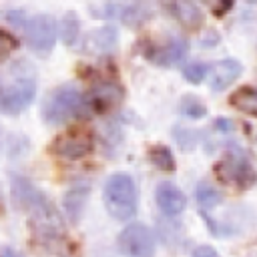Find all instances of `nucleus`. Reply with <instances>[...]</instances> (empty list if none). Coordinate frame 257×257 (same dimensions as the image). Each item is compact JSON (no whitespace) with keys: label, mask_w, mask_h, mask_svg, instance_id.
<instances>
[{"label":"nucleus","mask_w":257,"mask_h":257,"mask_svg":"<svg viewBox=\"0 0 257 257\" xmlns=\"http://www.w3.org/2000/svg\"><path fill=\"white\" fill-rule=\"evenodd\" d=\"M102 199H104V207L110 217L118 221H128L137 213V205H139L137 185L133 177L126 173L110 175L104 183Z\"/></svg>","instance_id":"nucleus-1"},{"label":"nucleus","mask_w":257,"mask_h":257,"mask_svg":"<svg viewBox=\"0 0 257 257\" xmlns=\"http://www.w3.org/2000/svg\"><path fill=\"white\" fill-rule=\"evenodd\" d=\"M84 104L82 94L74 84H62L54 88L44 104H42V118L50 124H62L68 118H72Z\"/></svg>","instance_id":"nucleus-2"},{"label":"nucleus","mask_w":257,"mask_h":257,"mask_svg":"<svg viewBox=\"0 0 257 257\" xmlns=\"http://www.w3.org/2000/svg\"><path fill=\"white\" fill-rule=\"evenodd\" d=\"M215 175L225 185H231L237 189H247L257 181V175H255L249 159L237 149L225 153V157L215 165Z\"/></svg>","instance_id":"nucleus-3"},{"label":"nucleus","mask_w":257,"mask_h":257,"mask_svg":"<svg viewBox=\"0 0 257 257\" xmlns=\"http://www.w3.org/2000/svg\"><path fill=\"white\" fill-rule=\"evenodd\" d=\"M118 249L124 257H155V235L147 225L133 223L120 231Z\"/></svg>","instance_id":"nucleus-4"},{"label":"nucleus","mask_w":257,"mask_h":257,"mask_svg":"<svg viewBox=\"0 0 257 257\" xmlns=\"http://www.w3.org/2000/svg\"><path fill=\"white\" fill-rule=\"evenodd\" d=\"M26 70H28V68H26ZM26 70L16 76V80L12 82V86H10L8 90L2 92L0 108H2L4 112H8V114H18V112H22V110L34 100L36 82H34L32 72L26 74Z\"/></svg>","instance_id":"nucleus-5"},{"label":"nucleus","mask_w":257,"mask_h":257,"mask_svg":"<svg viewBox=\"0 0 257 257\" xmlns=\"http://www.w3.org/2000/svg\"><path fill=\"white\" fill-rule=\"evenodd\" d=\"M24 32H26L28 46L38 54H46L50 52L56 40V22L48 14H38L26 20Z\"/></svg>","instance_id":"nucleus-6"},{"label":"nucleus","mask_w":257,"mask_h":257,"mask_svg":"<svg viewBox=\"0 0 257 257\" xmlns=\"http://www.w3.org/2000/svg\"><path fill=\"white\" fill-rule=\"evenodd\" d=\"M122 96H124V90H122V86L118 82H114V80H102V82L92 84V88L86 92L84 106L90 108L92 112L104 114V112L114 110L122 102Z\"/></svg>","instance_id":"nucleus-7"},{"label":"nucleus","mask_w":257,"mask_h":257,"mask_svg":"<svg viewBox=\"0 0 257 257\" xmlns=\"http://www.w3.org/2000/svg\"><path fill=\"white\" fill-rule=\"evenodd\" d=\"M52 153L64 159H80L92 151V135L86 128H70L52 141Z\"/></svg>","instance_id":"nucleus-8"},{"label":"nucleus","mask_w":257,"mask_h":257,"mask_svg":"<svg viewBox=\"0 0 257 257\" xmlns=\"http://www.w3.org/2000/svg\"><path fill=\"white\" fill-rule=\"evenodd\" d=\"M10 187H12V199H14L16 207L22 209V211H28L30 213L34 207H38L46 199L42 195V191H38L28 179H24L20 175H12Z\"/></svg>","instance_id":"nucleus-9"},{"label":"nucleus","mask_w":257,"mask_h":257,"mask_svg":"<svg viewBox=\"0 0 257 257\" xmlns=\"http://www.w3.org/2000/svg\"><path fill=\"white\" fill-rule=\"evenodd\" d=\"M155 201H157L159 209H161L165 215H169V217H175V215L183 213V209L187 207V197H185V193H183L177 185H173V183H169V181H163V183L157 185Z\"/></svg>","instance_id":"nucleus-10"},{"label":"nucleus","mask_w":257,"mask_h":257,"mask_svg":"<svg viewBox=\"0 0 257 257\" xmlns=\"http://www.w3.org/2000/svg\"><path fill=\"white\" fill-rule=\"evenodd\" d=\"M243 66L239 60L235 58H225V60H219L211 66L209 70V84L213 90H223L227 88L233 80H237V76L241 74Z\"/></svg>","instance_id":"nucleus-11"},{"label":"nucleus","mask_w":257,"mask_h":257,"mask_svg":"<svg viewBox=\"0 0 257 257\" xmlns=\"http://www.w3.org/2000/svg\"><path fill=\"white\" fill-rule=\"evenodd\" d=\"M187 48H189V44H187L185 38H181V36L169 38L165 44H161L155 50V54H151V58L161 66H173V64H177L185 58Z\"/></svg>","instance_id":"nucleus-12"},{"label":"nucleus","mask_w":257,"mask_h":257,"mask_svg":"<svg viewBox=\"0 0 257 257\" xmlns=\"http://www.w3.org/2000/svg\"><path fill=\"white\" fill-rule=\"evenodd\" d=\"M88 193H90V187L88 185H74L72 189L66 191L64 195V213L68 215V219L72 223H76L82 215V209L88 201Z\"/></svg>","instance_id":"nucleus-13"},{"label":"nucleus","mask_w":257,"mask_h":257,"mask_svg":"<svg viewBox=\"0 0 257 257\" xmlns=\"http://www.w3.org/2000/svg\"><path fill=\"white\" fill-rule=\"evenodd\" d=\"M114 44H116V30L112 26H104V28L92 30L84 38V50L86 52H92V54L108 52Z\"/></svg>","instance_id":"nucleus-14"},{"label":"nucleus","mask_w":257,"mask_h":257,"mask_svg":"<svg viewBox=\"0 0 257 257\" xmlns=\"http://www.w3.org/2000/svg\"><path fill=\"white\" fill-rule=\"evenodd\" d=\"M173 16L183 22L187 28H199L201 22H203V12L199 10V6L191 4V2H177V4H171L169 6Z\"/></svg>","instance_id":"nucleus-15"},{"label":"nucleus","mask_w":257,"mask_h":257,"mask_svg":"<svg viewBox=\"0 0 257 257\" xmlns=\"http://www.w3.org/2000/svg\"><path fill=\"white\" fill-rule=\"evenodd\" d=\"M231 104L251 116H257V90L253 86H241L239 90L233 92L231 96Z\"/></svg>","instance_id":"nucleus-16"},{"label":"nucleus","mask_w":257,"mask_h":257,"mask_svg":"<svg viewBox=\"0 0 257 257\" xmlns=\"http://www.w3.org/2000/svg\"><path fill=\"white\" fill-rule=\"evenodd\" d=\"M195 197H197L199 207H203V209H213V207H217V205L223 201L221 191H219L215 185H211L209 181H201V183L197 185Z\"/></svg>","instance_id":"nucleus-17"},{"label":"nucleus","mask_w":257,"mask_h":257,"mask_svg":"<svg viewBox=\"0 0 257 257\" xmlns=\"http://www.w3.org/2000/svg\"><path fill=\"white\" fill-rule=\"evenodd\" d=\"M149 161L161 171H167V173L175 171V157L165 145H153L149 149Z\"/></svg>","instance_id":"nucleus-18"},{"label":"nucleus","mask_w":257,"mask_h":257,"mask_svg":"<svg viewBox=\"0 0 257 257\" xmlns=\"http://www.w3.org/2000/svg\"><path fill=\"white\" fill-rule=\"evenodd\" d=\"M179 108H181V112H183L185 116H189V118H203V116L207 114L205 102H203L199 96H195V94H185V96L181 98V102H179Z\"/></svg>","instance_id":"nucleus-19"},{"label":"nucleus","mask_w":257,"mask_h":257,"mask_svg":"<svg viewBox=\"0 0 257 257\" xmlns=\"http://www.w3.org/2000/svg\"><path fill=\"white\" fill-rule=\"evenodd\" d=\"M78 30H80V26H78L76 14L74 12H66L64 18H62V22H60V34H62V40H64L66 46H72L76 42Z\"/></svg>","instance_id":"nucleus-20"},{"label":"nucleus","mask_w":257,"mask_h":257,"mask_svg":"<svg viewBox=\"0 0 257 257\" xmlns=\"http://www.w3.org/2000/svg\"><path fill=\"white\" fill-rule=\"evenodd\" d=\"M207 74H209V66L203 62H191L183 68V76L193 84H199L201 80H205Z\"/></svg>","instance_id":"nucleus-21"},{"label":"nucleus","mask_w":257,"mask_h":257,"mask_svg":"<svg viewBox=\"0 0 257 257\" xmlns=\"http://www.w3.org/2000/svg\"><path fill=\"white\" fill-rule=\"evenodd\" d=\"M173 137L177 139V143L181 145V149H183V151H191V149H195L197 133H193L191 128H187V126H175Z\"/></svg>","instance_id":"nucleus-22"},{"label":"nucleus","mask_w":257,"mask_h":257,"mask_svg":"<svg viewBox=\"0 0 257 257\" xmlns=\"http://www.w3.org/2000/svg\"><path fill=\"white\" fill-rule=\"evenodd\" d=\"M16 46H18L16 38H14L12 34H8V32L0 30V58L8 56V52H12Z\"/></svg>","instance_id":"nucleus-23"},{"label":"nucleus","mask_w":257,"mask_h":257,"mask_svg":"<svg viewBox=\"0 0 257 257\" xmlns=\"http://www.w3.org/2000/svg\"><path fill=\"white\" fill-rule=\"evenodd\" d=\"M6 20H8L10 24L22 28V30H24V26H26V18H24V12H22V10H8V12H6Z\"/></svg>","instance_id":"nucleus-24"},{"label":"nucleus","mask_w":257,"mask_h":257,"mask_svg":"<svg viewBox=\"0 0 257 257\" xmlns=\"http://www.w3.org/2000/svg\"><path fill=\"white\" fill-rule=\"evenodd\" d=\"M191 257H221L211 245H199L195 251H193V255Z\"/></svg>","instance_id":"nucleus-25"},{"label":"nucleus","mask_w":257,"mask_h":257,"mask_svg":"<svg viewBox=\"0 0 257 257\" xmlns=\"http://www.w3.org/2000/svg\"><path fill=\"white\" fill-rule=\"evenodd\" d=\"M229 8H231V2H221V4H215L213 6V12H215V16H223Z\"/></svg>","instance_id":"nucleus-26"},{"label":"nucleus","mask_w":257,"mask_h":257,"mask_svg":"<svg viewBox=\"0 0 257 257\" xmlns=\"http://www.w3.org/2000/svg\"><path fill=\"white\" fill-rule=\"evenodd\" d=\"M0 257H22V253H18L12 247H2L0 249Z\"/></svg>","instance_id":"nucleus-27"},{"label":"nucleus","mask_w":257,"mask_h":257,"mask_svg":"<svg viewBox=\"0 0 257 257\" xmlns=\"http://www.w3.org/2000/svg\"><path fill=\"white\" fill-rule=\"evenodd\" d=\"M215 126H221L219 131H223V133H229V131H231V126H233V122H231V120H225V118H217Z\"/></svg>","instance_id":"nucleus-28"},{"label":"nucleus","mask_w":257,"mask_h":257,"mask_svg":"<svg viewBox=\"0 0 257 257\" xmlns=\"http://www.w3.org/2000/svg\"><path fill=\"white\" fill-rule=\"evenodd\" d=\"M2 92H4V90H2V84H0V98H2Z\"/></svg>","instance_id":"nucleus-29"},{"label":"nucleus","mask_w":257,"mask_h":257,"mask_svg":"<svg viewBox=\"0 0 257 257\" xmlns=\"http://www.w3.org/2000/svg\"><path fill=\"white\" fill-rule=\"evenodd\" d=\"M249 257H257V253H251V255H249Z\"/></svg>","instance_id":"nucleus-30"}]
</instances>
